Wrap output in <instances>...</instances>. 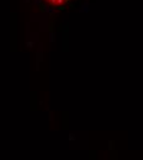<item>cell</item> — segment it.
Listing matches in <instances>:
<instances>
[{
    "instance_id": "1",
    "label": "cell",
    "mask_w": 143,
    "mask_h": 160,
    "mask_svg": "<svg viewBox=\"0 0 143 160\" xmlns=\"http://www.w3.org/2000/svg\"><path fill=\"white\" fill-rule=\"evenodd\" d=\"M52 3H56V0H52Z\"/></svg>"
}]
</instances>
